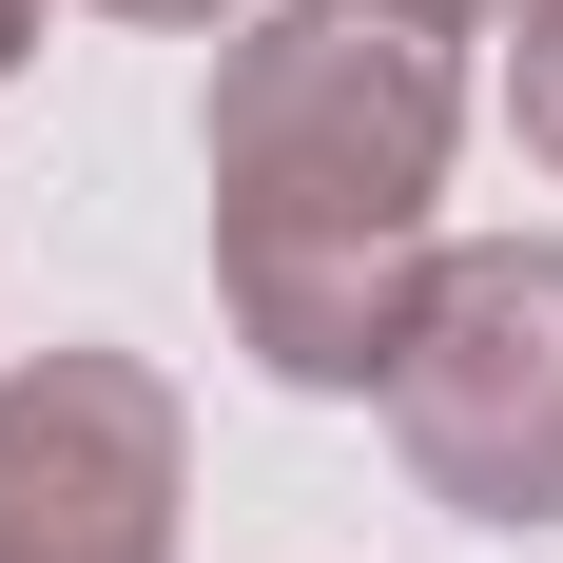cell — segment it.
I'll list each match as a JSON object with an SVG mask.
<instances>
[{
	"instance_id": "obj_4",
	"label": "cell",
	"mask_w": 563,
	"mask_h": 563,
	"mask_svg": "<svg viewBox=\"0 0 563 563\" xmlns=\"http://www.w3.org/2000/svg\"><path fill=\"white\" fill-rule=\"evenodd\" d=\"M506 117H525V156L563 175V0H525V40H506Z\"/></svg>"
},
{
	"instance_id": "obj_3",
	"label": "cell",
	"mask_w": 563,
	"mask_h": 563,
	"mask_svg": "<svg viewBox=\"0 0 563 563\" xmlns=\"http://www.w3.org/2000/svg\"><path fill=\"white\" fill-rule=\"evenodd\" d=\"M195 408L156 350H20L0 369V563H175Z\"/></svg>"
},
{
	"instance_id": "obj_6",
	"label": "cell",
	"mask_w": 563,
	"mask_h": 563,
	"mask_svg": "<svg viewBox=\"0 0 563 563\" xmlns=\"http://www.w3.org/2000/svg\"><path fill=\"white\" fill-rule=\"evenodd\" d=\"M98 20H233V0H98Z\"/></svg>"
},
{
	"instance_id": "obj_5",
	"label": "cell",
	"mask_w": 563,
	"mask_h": 563,
	"mask_svg": "<svg viewBox=\"0 0 563 563\" xmlns=\"http://www.w3.org/2000/svg\"><path fill=\"white\" fill-rule=\"evenodd\" d=\"M20 58H40V0H0V78H20Z\"/></svg>"
},
{
	"instance_id": "obj_7",
	"label": "cell",
	"mask_w": 563,
	"mask_h": 563,
	"mask_svg": "<svg viewBox=\"0 0 563 563\" xmlns=\"http://www.w3.org/2000/svg\"><path fill=\"white\" fill-rule=\"evenodd\" d=\"M428 20H525V0H428Z\"/></svg>"
},
{
	"instance_id": "obj_2",
	"label": "cell",
	"mask_w": 563,
	"mask_h": 563,
	"mask_svg": "<svg viewBox=\"0 0 563 563\" xmlns=\"http://www.w3.org/2000/svg\"><path fill=\"white\" fill-rule=\"evenodd\" d=\"M369 408L448 525H563V233H448Z\"/></svg>"
},
{
	"instance_id": "obj_1",
	"label": "cell",
	"mask_w": 563,
	"mask_h": 563,
	"mask_svg": "<svg viewBox=\"0 0 563 563\" xmlns=\"http://www.w3.org/2000/svg\"><path fill=\"white\" fill-rule=\"evenodd\" d=\"M466 20L428 0H253L195 98L214 156V311L273 389H389L448 253Z\"/></svg>"
}]
</instances>
